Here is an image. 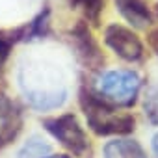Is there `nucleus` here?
<instances>
[{
  "label": "nucleus",
  "instance_id": "10",
  "mask_svg": "<svg viewBox=\"0 0 158 158\" xmlns=\"http://www.w3.org/2000/svg\"><path fill=\"white\" fill-rule=\"evenodd\" d=\"M52 147L39 136H32L17 152V158H47Z\"/></svg>",
  "mask_w": 158,
  "mask_h": 158
},
{
  "label": "nucleus",
  "instance_id": "6",
  "mask_svg": "<svg viewBox=\"0 0 158 158\" xmlns=\"http://www.w3.org/2000/svg\"><path fill=\"white\" fill-rule=\"evenodd\" d=\"M23 128V115L17 104L0 93V149L10 145Z\"/></svg>",
  "mask_w": 158,
  "mask_h": 158
},
{
  "label": "nucleus",
  "instance_id": "16",
  "mask_svg": "<svg viewBox=\"0 0 158 158\" xmlns=\"http://www.w3.org/2000/svg\"><path fill=\"white\" fill-rule=\"evenodd\" d=\"M152 151H154V154H156V158H158V132L152 136Z\"/></svg>",
  "mask_w": 158,
  "mask_h": 158
},
{
  "label": "nucleus",
  "instance_id": "12",
  "mask_svg": "<svg viewBox=\"0 0 158 158\" xmlns=\"http://www.w3.org/2000/svg\"><path fill=\"white\" fill-rule=\"evenodd\" d=\"M48 15H50V11L48 10H45V11H41L30 24H28V28H26V34H24V39H35V37H43L47 32H48Z\"/></svg>",
  "mask_w": 158,
  "mask_h": 158
},
{
  "label": "nucleus",
  "instance_id": "9",
  "mask_svg": "<svg viewBox=\"0 0 158 158\" xmlns=\"http://www.w3.org/2000/svg\"><path fill=\"white\" fill-rule=\"evenodd\" d=\"M26 102L39 112H48L65 102V91H35V89H26Z\"/></svg>",
  "mask_w": 158,
  "mask_h": 158
},
{
  "label": "nucleus",
  "instance_id": "7",
  "mask_svg": "<svg viewBox=\"0 0 158 158\" xmlns=\"http://www.w3.org/2000/svg\"><path fill=\"white\" fill-rule=\"evenodd\" d=\"M117 11L134 28H147L152 24V13L145 0H114Z\"/></svg>",
  "mask_w": 158,
  "mask_h": 158
},
{
  "label": "nucleus",
  "instance_id": "15",
  "mask_svg": "<svg viewBox=\"0 0 158 158\" xmlns=\"http://www.w3.org/2000/svg\"><path fill=\"white\" fill-rule=\"evenodd\" d=\"M147 41H149V47L154 50V54L158 56V28H152L147 35Z\"/></svg>",
  "mask_w": 158,
  "mask_h": 158
},
{
  "label": "nucleus",
  "instance_id": "13",
  "mask_svg": "<svg viewBox=\"0 0 158 158\" xmlns=\"http://www.w3.org/2000/svg\"><path fill=\"white\" fill-rule=\"evenodd\" d=\"M143 110L152 125H158V84L151 86L143 99Z\"/></svg>",
  "mask_w": 158,
  "mask_h": 158
},
{
  "label": "nucleus",
  "instance_id": "8",
  "mask_svg": "<svg viewBox=\"0 0 158 158\" xmlns=\"http://www.w3.org/2000/svg\"><path fill=\"white\" fill-rule=\"evenodd\" d=\"M104 158H147V154L138 141L119 138L104 145Z\"/></svg>",
  "mask_w": 158,
  "mask_h": 158
},
{
  "label": "nucleus",
  "instance_id": "1",
  "mask_svg": "<svg viewBox=\"0 0 158 158\" xmlns=\"http://www.w3.org/2000/svg\"><path fill=\"white\" fill-rule=\"evenodd\" d=\"M80 106L84 110L88 127L97 136H127L136 128V119L128 114H117L115 104L101 95L82 89Z\"/></svg>",
  "mask_w": 158,
  "mask_h": 158
},
{
  "label": "nucleus",
  "instance_id": "4",
  "mask_svg": "<svg viewBox=\"0 0 158 158\" xmlns=\"http://www.w3.org/2000/svg\"><path fill=\"white\" fill-rule=\"evenodd\" d=\"M104 43L125 61L136 63L143 58L141 39L130 28H125L121 24H110L104 30Z\"/></svg>",
  "mask_w": 158,
  "mask_h": 158
},
{
  "label": "nucleus",
  "instance_id": "17",
  "mask_svg": "<svg viewBox=\"0 0 158 158\" xmlns=\"http://www.w3.org/2000/svg\"><path fill=\"white\" fill-rule=\"evenodd\" d=\"M47 158H71L67 154H54V156H47Z\"/></svg>",
  "mask_w": 158,
  "mask_h": 158
},
{
  "label": "nucleus",
  "instance_id": "14",
  "mask_svg": "<svg viewBox=\"0 0 158 158\" xmlns=\"http://www.w3.org/2000/svg\"><path fill=\"white\" fill-rule=\"evenodd\" d=\"M21 37H24L23 30H17V32H0V69L4 67L8 56H10V50H11V45L15 41H19Z\"/></svg>",
  "mask_w": 158,
  "mask_h": 158
},
{
  "label": "nucleus",
  "instance_id": "3",
  "mask_svg": "<svg viewBox=\"0 0 158 158\" xmlns=\"http://www.w3.org/2000/svg\"><path fill=\"white\" fill-rule=\"evenodd\" d=\"M43 127L71 154L82 158L89 151V139H88L80 121L76 119V115L63 114V115H58V117H48V119L43 121Z\"/></svg>",
  "mask_w": 158,
  "mask_h": 158
},
{
  "label": "nucleus",
  "instance_id": "2",
  "mask_svg": "<svg viewBox=\"0 0 158 158\" xmlns=\"http://www.w3.org/2000/svg\"><path fill=\"white\" fill-rule=\"evenodd\" d=\"M139 88H141L139 74L134 71H121V69L104 73L97 82L99 95L108 102L123 108H128L136 102Z\"/></svg>",
  "mask_w": 158,
  "mask_h": 158
},
{
  "label": "nucleus",
  "instance_id": "5",
  "mask_svg": "<svg viewBox=\"0 0 158 158\" xmlns=\"http://www.w3.org/2000/svg\"><path fill=\"white\" fill-rule=\"evenodd\" d=\"M71 39L76 48V56L88 69H99L104 63V56L97 45V41L91 35V30L88 28L86 23H78L71 30Z\"/></svg>",
  "mask_w": 158,
  "mask_h": 158
},
{
  "label": "nucleus",
  "instance_id": "11",
  "mask_svg": "<svg viewBox=\"0 0 158 158\" xmlns=\"http://www.w3.org/2000/svg\"><path fill=\"white\" fill-rule=\"evenodd\" d=\"M73 6L78 8L84 17L88 19V23L91 24H99L102 10H104V0H71Z\"/></svg>",
  "mask_w": 158,
  "mask_h": 158
}]
</instances>
